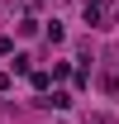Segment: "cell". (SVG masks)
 Segmentation results:
<instances>
[{
  "instance_id": "obj_1",
  "label": "cell",
  "mask_w": 119,
  "mask_h": 124,
  "mask_svg": "<svg viewBox=\"0 0 119 124\" xmlns=\"http://www.w3.org/2000/svg\"><path fill=\"white\" fill-rule=\"evenodd\" d=\"M86 19H90V29H105L110 24V0H86Z\"/></svg>"
},
{
  "instance_id": "obj_2",
  "label": "cell",
  "mask_w": 119,
  "mask_h": 124,
  "mask_svg": "<svg viewBox=\"0 0 119 124\" xmlns=\"http://www.w3.org/2000/svg\"><path fill=\"white\" fill-rule=\"evenodd\" d=\"M29 81H33V91H38V95H48V86H52V72H29Z\"/></svg>"
},
{
  "instance_id": "obj_3",
  "label": "cell",
  "mask_w": 119,
  "mask_h": 124,
  "mask_svg": "<svg viewBox=\"0 0 119 124\" xmlns=\"http://www.w3.org/2000/svg\"><path fill=\"white\" fill-rule=\"evenodd\" d=\"M43 105H52V110H67V105H72V95H67V91H52Z\"/></svg>"
},
{
  "instance_id": "obj_4",
  "label": "cell",
  "mask_w": 119,
  "mask_h": 124,
  "mask_svg": "<svg viewBox=\"0 0 119 124\" xmlns=\"http://www.w3.org/2000/svg\"><path fill=\"white\" fill-rule=\"evenodd\" d=\"M0 91H10V72H0Z\"/></svg>"
}]
</instances>
